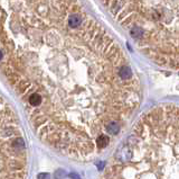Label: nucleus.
Wrapping results in <instances>:
<instances>
[{
	"label": "nucleus",
	"instance_id": "obj_1",
	"mask_svg": "<svg viewBox=\"0 0 179 179\" xmlns=\"http://www.w3.org/2000/svg\"><path fill=\"white\" fill-rule=\"evenodd\" d=\"M100 179H179V106L142 114Z\"/></svg>",
	"mask_w": 179,
	"mask_h": 179
},
{
	"label": "nucleus",
	"instance_id": "obj_2",
	"mask_svg": "<svg viewBox=\"0 0 179 179\" xmlns=\"http://www.w3.org/2000/svg\"><path fill=\"white\" fill-rule=\"evenodd\" d=\"M136 49L154 63L179 69V0H101Z\"/></svg>",
	"mask_w": 179,
	"mask_h": 179
},
{
	"label": "nucleus",
	"instance_id": "obj_3",
	"mask_svg": "<svg viewBox=\"0 0 179 179\" xmlns=\"http://www.w3.org/2000/svg\"><path fill=\"white\" fill-rule=\"evenodd\" d=\"M28 153L12 107L0 96V179H26Z\"/></svg>",
	"mask_w": 179,
	"mask_h": 179
}]
</instances>
